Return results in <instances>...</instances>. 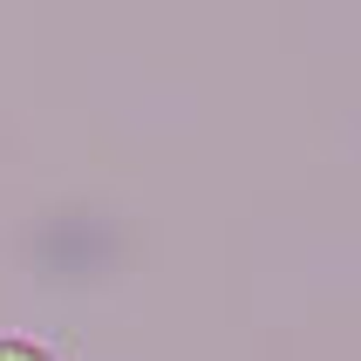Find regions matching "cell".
<instances>
[{
	"label": "cell",
	"instance_id": "6da1fadb",
	"mask_svg": "<svg viewBox=\"0 0 361 361\" xmlns=\"http://www.w3.org/2000/svg\"><path fill=\"white\" fill-rule=\"evenodd\" d=\"M0 361H55L41 341H27V334H0Z\"/></svg>",
	"mask_w": 361,
	"mask_h": 361
}]
</instances>
